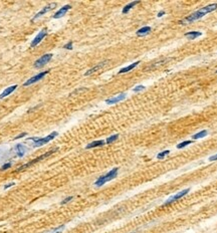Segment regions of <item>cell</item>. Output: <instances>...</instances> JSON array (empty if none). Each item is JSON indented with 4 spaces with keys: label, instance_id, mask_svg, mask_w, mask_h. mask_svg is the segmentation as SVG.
I'll list each match as a JSON object with an SVG mask.
<instances>
[{
    "label": "cell",
    "instance_id": "cell-6",
    "mask_svg": "<svg viewBox=\"0 0 217 233\" xmlns=\"http://www.w3.org/2000/svg\"><path fill=\"white\" fill-rule=\"evenodd\" d=\"M189 192H190V188H187V189H184V190L180 191L179 193H177V194L173 195L172 197L169 198V199H168L167 201L164 203V205H169V204H172V203H174L175 201H178L179 199H181L182 197H184L185 195H187Z\"/></svg>",
    "mask_w": 217,
    "mask_h": 233
},
{
    "label": "cell",
    "instance_id": "cell-24",
    "mask_svg": "<svg viewBox=\"0 0 217 233\" xmlns=\"http://www.w3.org/2000/svg\"><path fill=\"white\" fill-rule=\"evenodd\" d=\"M63 229H64V225H61V226H58V227L54 228L50 233H61V230H63Z\"/></svg>",
    "mask_w": 217,
    "mask_h": 233
},
{
    "label": "cell",
    "instance_id": "cell-15",
    "mask_svg": "<svg viewBox=\"0 0 217 233\" xmlns=\"http://www.w3.org/2000/svg\"><path fill=\"white\" fill-rule=\"evenodd\" d=\"M139 63H140V61H138L134 62V63H132V64H130V65H128V66H125V68H122V70H120L119 73H120V75H121V73H129V71H130V70H134V68H135L136 66H137Z\"/></svg>",
    "mask_w": 217,
    "mask_h": 233
},
{
    "label": "cell",
    "instance_id": "cell-22",
    "mask_svg": "<svg viewBox=\"0 0 217 233\" xmlns=\"http://www.w3.org/2000/svg\"><path fill=\"white\" fill-rule=\"evenodd\" d=\"M118 138H119V135L111 136V137H108V139L106 140V144H112V143H114L116 140H118Z\"/></svg>",
    "mask_w": 217,
    "mask_h": 233
},
{
    "label": "cell",
    "instance_id": "cell-11",
    "mask_svg": "<svg viewBox=\"0 0 217 233\" xmlns=\"http://www.w3.org/2000/svg\"><path fill=\"white\" fill-rule=\"evenodd\" d=\"M126 96H127V94L125 93L120 94L119 96H113V98L106 100V103H107V105H114V103H119V101H122L123 100H125V99H126Z\"/></svg>",
    "mask_w": 217,
    "mask_h": 233
},
{
    "label": "cell",
    "instance_id": "cell-18",
    "mask_svg": "<svg viewBox=\"0 0 217 233\" xmlns=\"http://www.w3.org/2000/svg\"><path fill=\"white\" fill-rule=\"evenodd\" d=\"M151 27L150 26H144L142 27V28H140L139 30L137 31V35L138 36H144V35H147V34H149L150 32H151Z\"/></svg>",
    "mask_w": 217,
    "mask_h": 233
},
{
    "label": "cell",
    "instance_id": "cell-13",
    "mask_svg": "<svg viewBox=\"0 0 217 233\" xmlns=\"http://www.w3.org/2000/svg\"><path fill=\"white\" fill-rule=\"evenodd\" d=\"M26 150L27 149L24 145L18 144L15 146V151H16V154H17L18 157H23L25 155V153H26Z\"/></svg>",
    "mask_w": 217,
    "mask_h": 233
},
{
    "label": "cell",
    "instance_id": "cell-29",
    "mask_svg": "<svg viewBox=\"0 0 217 233\" xmlns=\"http://www.w3.org/2000/svg\"><path fill=\"white\" fill-rule=\"evenodd\" d=\"M14 185H15V183H14V182H11V183L6 184V185L4 186V190H6V189L10 188V187H12V186H14Z\"/></svg>",
    "mask_w": 217,
    "mask_h": 233
},
{
    "label": "cell",
    "instance_id": "cell-26",
    "mask_svg": "<svg viewBox=\"0 0 217 233\" xmlns=\"http://www.w3.org/2000/svg\"><path fill=\"white\" fill-rule=\"evenodd\" d=\"M63 48H66V49H73V41H68L63 46Z\"/></svg>",
    "mask_w": 217,
    "mask_h": 233
},
{
    "label": "cell",
    "instance_id": "cell-4",
    "mask_svg": "<svg viewBox=\"0 0 217 233\" xmlns=\"http://www.w3.org/2000/svg\"><path fill=\"white\" fill-rule=\"evenodd\" d=\"M56 151H57V148H56V149H54V150H51V151L47 152V153L43 154V155H41V156L37 157V158L33 159V160L30 161V162H28L27 164H25V165H23V166H21V167L18 168L17 171H22V170H24V169H26V168H28L29 166H32V165H34V164L40 162V161H41V160H43V159H46V158H48V157H49V156H51L52 154L55 153V152H56Z\"/></svg>",
    "mask_w": 217,
    "mask_h": 233
},
{
    "label": "cell",
    "instance_id": "cell-23",
    "mask_svg": "<svg viewBox=\"0 0 217 233\" xmlns=\"http://www.w3.org/2000/svg\"><path fill=\"white\" fill-rule=\"evenodd\" d=\"M191 143H192V141H184V142H182V143H180V144L177 145V149H183L184 147L190 145Z\"/></svg>",
    "mask_w": 217,
    "mask_h": 233
},
{
    "label": "cell",
    "instance_id": "cell-30",
    "mask_svg": "<svg viewBox=\"0 0 217 233\" xmlns=\"http://www.w3.org/2000/svg\"><path fill=\"white\" fill-rule=\"evenodd\" d=\"M217 160V154H215V155H213V156H211V157H209V161L210 162H213V161H216Z\"/></svg>",
    "mask_w": 217,
    "mask_h": 233
},
{
    "label": "cell",
    "instance_id": "cell-14",
    "mask_svg": "<svg viewBox=\"0 0 217 233\" xmlns=\"http://www.w3.org/2000/svg\"><path fill=\"white\" fill-rule=\"evenodd\" d=\"M15 89H17V86H16V84L9 87H7V89H5L3 92H2V94H0V100H2V99H4V98H6L7 96H9V94L12 93V92L15 91Z\"/></svg>",
    "mask_w": 217,
    "mask_h": 233
},
{
    "label": "cell",
    "instance_id": "cell-33",
    "mask_svg": "<svg viewBox=\"0 0 217 233\" xmlns=\"http://www.w3.org/2000/svg\"><path fill=\"white\" fill-rule=\"evenodd\" d=\"M216 73H217V70H216Z\"/></svg>",
    "mask_w": 217,
    "mask_h": 233
},
{
    "label": "cell",
    "instance_id": "cell-20",
    "mask_svg": "<svg viewBox=\"0 0 217 233\" xmlns=\"http://www.w3.org/2000/svg\"><path fill=\"white\" fill-rule=\"evenodd\" d=\"M207 134H208V132H207V130L200 131L199 133H197V134H195V135H193V136H192V139H193V140H198V139H201V138L206 137V136H207Z\"/></svg>",
    "mask_w": 217,
    "mask_h": 233
},
{
    "label": "cell",
    "instance_id": "cell-1",
    "mask_svg": "<svg viewBox=\"0 0 217 233\" xmlns=\"http://www.w3.org/2000/svg\"><path fill=\"white\" fill-rule=\"evenodd\" d=\"M217 9V3H212L209 4L207 6H204V7L200 8L199 10L195 11L194 13H192L191 15L187 16L184 19H182L180 21V24L182 25H185V24H189V23H192V22H195L197 20L201 19L202 17H204L206 14H208L210 12H213Z\"/></svg>",
    "mask_w": 217,
    "mask_h": 233
},
{
    "label": "cell",
    "instance_id": "cell-17",
    "mask_svg": "<svg viewBox=\"0 0 217 233\" xmlns=\"http://www.w3.org/2000/svg\"><path fill=\"white\" fill-rule=\"evenodd\" d=\"M201 35H202V32H200V31H190V32L185 33V36L187 38L190 39V40H194V39H196Z\"/></svg>",
    "mask_w": 217,
    "mask_h": 233
},
{
    "label": "cell",
    "instance_id": "cell-5",
    "mask_svg": "<svg viewBox=\"0 0 217 233\" xmlns=\"http://www.w3.org/2000/svg\"><path fill=\"white\" fill-rule=\"evenodd\" d=\"M51 58H52L51 53H46V54L42 55V56L39 57L37 61H35V62H34V68H42V66H44L45 64L51 61Z\"/></svg>",
    "mask_w": 217,
    "mask_h": 233
},
{
    "label": "cell",
    "instance_id": "cell-32",
    "mask_svg": "<svg viewBox=\"0 0 217 233\" xmlns=\"http://www.w3.org/2000/svg\"><path fill=\"white\" fill-rule=\"evenodd\" d=\"M164 14H165V11H160V12L158 13V17H162Z\"/></svg>",
    "mask_w": 217,
    "mask_h": 233
},
{
    "label": "cell",
    "instance_id": "cell-27",
    "mask_svg": "<svg viewBox=\"0 0 217 233\" xmlns=\"http://www.w3.org/2000/svg\"><path fill=\"white\" fill-rule=\"evenodd\" d=\"M11 167V163H7V164H4L3 166H2L1 167V171H4V170H7V169H9V168Z\"/></svg>",
    "mask_w": 217,
    "mask_h": 233
},
{
    "label": "cell",
    "instance_id": "cell-25",
    "mask_svg": "<svg viewBox=\"0 0 217 233\" xmlns=\"http://www.w3.org/2000/svg\"><path fill=\"white\" fill-rule=\"evenodd\" d=\"M70 200H73V196H68V197H66V199H63V200H62L61 204V205L66 204V203H68V202L70 201Z\"/></svg>",
    "mask_w": 217,
    "mask_h": 233
},
{
    "label": "cell",
    "instance_id": "cell-16",
    "mask_svg": "<svg viewBox=\"0 0 217 233\" xmlns=\"http://www.w3.org/2000/svg\"><path fill=\"white\" fill-rule=\"evenodd\" d=\"M105 141L104 140H99V141H94V142H92L85 147V149H93V148H97V147H101L105 145Z\"/></svg>",
    "mask_w": 217,
    "mask_h": 233
},
{
    "label": "cell",
    "instance_id": "cell-12",
    "mask_svg": "<svg viewBox=\"0 0 217 233\" xmlns=\"http://www.w3.org/2000/svg\"><path fill=\"white\" fill-rule=\"evenodd\" d=\"M70 8H71V6L68 5H68L62 6V7L59 9V10L57 11V12L54 15V19H58V18H61V17H62V16H64V15H66V13L68 12V11L70 10Z\"/></svg>",
    "mask_w": 217,
    "mask_h": 233
},
{
    "label": "cell",
    "instance_id": "cell-8",
    "mask_svg": "<svg viewBox=\"0 0 217 233\" xmlns=\"http://www.w3.org/2000/svg\"><path fill=\"white\" fill-rule=\"evenodd\" d=\"M55 7H56V3H49L48 5H46L45 7H43L40 11H38V12L36 13L35 15H34V17L32 18V21H35V20L37 19V18L41 17V16L44 15L45 13H47V12H49V11H51L52 9H54Z\"/></svg>",
    "mask_w": 217,
    "mask_h": 233
},
{
    "label": "cell",
    "instance_id": "cell-21",
    "mask_svg": "<svg viewBox=\"0 0 217 233\" xmlns=\"http://www.w3.org/2000/svg\"><path fill=\"white\" fill-rule=\"evenodd\" d=\"M170 154V151L169 150H166V151H163L161 152V153H159L158 155H157V159H159V160H161V159H164L166 156H168Z\"/></svg>",
    "mask_w": 217,
    "mask_h": 233
},
{
    "label": "cell",
    "instance_id": "cell-31",
    "mask_svg": "<svg viewBox=\"0 0 217 233\" xmlns=\"http://www.w3.org/2000/svg\"><path fill=\"white\" fill-rule=\"evenodd\" d=\"M24 136H26V133H22V134H20V135H18V136H17V137H15V138H14V140L20 139V138L24 137Z\"/></svg>",
    "mask_w": 217,
    "mask_h": 233
},
{
    "label": "cell",
    "instance_id": "cell-10",
    "mask_svg": "<svg viewBox=\"0 0 217 233\" xmlns=\"http://www.w3.org/2000/svg\"><path fill=\"white\" fill-rule=\"evenodd\" d=\"M108 61H105L100 62V63H98V64H97V65H94V68H92L91 70H87V73H85V77H87V75H93V73H97V71H98V70H101V68H105V66L108 64Z\"/></svg>",
    "mask_w": 217,
    "mask_h": 233
},
{
    "label": "cell",
    "instance_id": "cell-7",
    "mask_svg": "<svg viewBox=\"0 0 217 233\" xmlns=\"http://www.w3.org/2000/svg\"><path fill=\"white\" fill-rule=\"evenodd\" d=\"M48 73H49V71H48V70H46V71H42V73H38L36 75H34V77H32L29 78L28 80H26V82H25L24 84H23V86H24V87H28V86H30V84H35V82H39V80H42V78L44 77Z\"/></svg>",
    "mask_w": 217,
    "mask_h": 233
},
{
    "label": "cell",
    "instance_id": "cell-3",
    "mask_svg": "<svg viewBox=\"0 0 217 233\" xmlns=\"http://www.w3.org/2000/svg\"><path fill=\"white\" fill-rule=\"evenodd\" d=\"M57 135H58L57 132H52L44 138H30V139H28V140L33 141L34 147H41V146H43V145L47 144V143L50 142L51 140H54Z\"/></svg>",
    "mask_w": 217,
    "mask_h": 233
},
{
    "label": "cell",
    "instance_id": "cell-19",
    "mask_svg": "<svg viewBox=\"0 0 217 233\" xmlns=\"http://www.w3.org/2000/svg\"><path fill=\"white\" fill-rule=\"evenodd\" d=\"M140 3V1L139 0H137V1H133V2H131V3H129L128 5H126L125 7L123 8V10H122V12L124 13V14H126V13H128L129 11L132 9L134 6L135 5H137V4H139Z\"/></svg>",
    "mask_w": 217,
    "mask_h": 233
},
{
    "label": "cell",
    "instance_id": "cell-9",
    "mask_svg": "<svg viewBox=\"0 0 217 233\" xmlns=\"http://www.w3.org/2000/svg\"><path fill=\"white\" fill-rule=\"evenodd\" d=\"M46 34H47V29L46 28H43L40 32H38V34L35 36V38H34L33 40L31 41L30 47L33 48V47H35L36 45H38V43L40 42V41L42 40V39L44 38L45 36H46Z\"/></svg>",
    "mask_w": 217,
    "mask_h": 233
},
{
    "label": "cell",
    "instance_id": "cell-28",
    "mask_svg": "<svg viewBox=\"0 0 217 233\" xmlns=\"http://www.w3.org/2000/svg\"><path fill=\"white\" fill-rule=\"evenodd\" d=\"M145 89V87L144 86H138V87H136L135 89H133L135 93H137V92H141V91H143V89Z\"/></svg>",
    "mask_w": 217,
    "mask_h": 233
},
{
    "label": "cell",
    "instance_id": "cell-2",
    "mask_svg": "<svg viewBox=\"0 0 217 233\" xmlns=\"http://www.w3.org/2000/svg\"><path fill=\"white\" fill-rule=\"evenodd\" d=\"M118 172H119V168H114V169H112L110 172H108L106 175L101 176L100 178H99L96 182H94V185L98 186V187H101V186L105 185L107 182L116 178L117 175H118Z\"/></svg>",
    "mask_w": 217,
    "mask_h": 233
}]
</instances>
